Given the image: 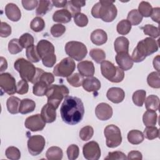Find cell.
Masks as SVG:
<instances>
[{"label":"cell","mask_w":160,"mask_h":160,"mask_svg":"<svg viewBox=\"0 0 160 160\" xmlns=\"http://www.w3.org/2000/svg\"><path fill=\"white\" fill-rule=\"evenodd\" d=\"M62 120L69 125L81 122L84 114V107L81 99L78 97L67 96L60 108Z\"/></svg>","instance_id":"1"},{"label":"cell","mask_w":160,"mask_h":160,"mask_svg":"<svg viewBox=\"0 0 160 160\" xmlns=\"http://www.w3.org/2000/svg\"><path fill=\"white\" fill-rule=\"evenodd\" d=\"M114 1L101 0L91 9V15L95 18H101L103 21L110 22L117 16L118 10L114 4Z\"/></svg>","instance_id":"2"},{"label":"cell","mask_w":160,"mask_h":160,"mask_svg":"<svg viewBox=\"0 0 160 160\" xmlns=\"http://www.w3.org/2000/svg\"><path fill=\"white\" fill-rule=\"evenodd\" d=\"M158 43L154 39L150 37L146 38L138 42L133 50L131 59L135 62H142L147 56L158 51Z\"/></svg>","instance_id":"3"},{"label":"cell","mask_w":160,"mask_h":160,"mask_svg":"<svg viewBox=\"0 0 160 160\" xmlns=\"http://www.w3.org/2000/svg\"><path fill=\"white\" fill-rule=\"evenodd\" d=\"M36 49L42 64L47 68H52L56 62L54 45L48 40L41 39L38 42Z\"/></svg>","instance_id":"4"},{"label":"cell","mask_w":160,"mask_h":160,"mask_svg":"<svg viewBox=\"0 0 160 160\" xmlns=\"http://www.w3.org/2000/svg\"><path fill=\"white\" fill-rule=\"evenodd\" d=\"M69 93V89L64 85H51L48 87L46 93L48 98V103L57 109L63 98L68 96Z\"/></svg>","instance_id":"5"},{"label":"cell","mask_w":160,"mask_h":160,"mask_svg":"<svg viewBox=\"0 0 160 160\" xmlns=\"http://www.w3.org/2000/svg\"><path fill=\"white\" fill-rule=\"evenodd\" d=\"M14 68L19 72L22 79L32 83L37 71V68L33 64L24 58H19L14 62Z\"/></svg>","instance_id":"6"},{"label":"cell","mask_w":160,"mask_h":160,"mask_svg":"<svg viewBox=\"0 0 160 160\" xmlns=\"http://www.w3.org/2000/svg\"><path fill=\"white\" fill-rule=\"evenodd\" d=\"M101 72L104 78L112 82H120L124 78V71L109 61L101 62Z\"/></svg>","instance_id":"7"},{"label":"cell","mask_w":160,"mask_h":160,"mask_svg":"<svg viewBox=\"0 0 160 160\" xmlns=\"http://www.w3.org/2000/svg\"><path fill=\"white\" fill-rule=\"evenodd\" d=\"M65 51L71 58L77 61L82 60L88 53L86 45L81 42L75 41H69L66 44Z\"/></svg>","instance_id":"8"},{"label":"cell","mask_w":160,"mask_h":160,"mask_svg":"<svg viewBox=\"0 0 160 160\" xmlns=\"http://www.w3.org/2000/svg\"><path fill=\"white\" fill-rule=\"evenodd\" d=\"M106 139V146L110 148L119 146L122 142V136L120 129L114 124L107 126L104 130Z\"/></svg>","instance_id":"9"},{"label":"cell","mask_w":160,"mask_h":160,"mask_svg":"<svg viewBox=\"0 0 160 160\" xmlns=\"http://www.w3.org/2000/svg\"><path fill=\"white\" fill-rule=\"evenodd\" d=\"M76 68L74 61L70 57L62 59L57 64L53 69V74L56 76L68 77L72 74Z\"/></svg>","instance_id":"10"},{"label":"cell","mask_w":160,"mask_h":160,"mask_svg":"<svg viewBox=\"0 0 160 160\" xmlns=\"http://www.w3.org/2000/svg\"><path fill=\"white\" fill-rule=\"evenodd\" d=\"M46 144L44 138L41 135H34L28 140V149L32 156H38L41 154Z\"/></svg>","instance_id":"11"},{"label":"cell","mask_w":160,"mask_h":160,"mask_svg":"<svg viewBox=\"0 0 160 160\" xmlns=\"http://www.w3.org/2000/svg\"><path fill=\"white\" fill-rule=\"evenodd\" d=\"M0 87L4 92L9 95L15 94L17 90L15 78L10 73H1L0 74Z\"/></svg>","instance_id":"12"},{"label":"cell","mask_w":160,"mask_h":160,"mask_svg":"<svg viewBox=\"0 0 160 160\" xmlns=\"http://www.w3.org/2000/svg\"><path fill=\"white\" fill-rule=\"evenodd\" d=\"M82 153L84 158L88 160H98L101 157V151L99 144L92 141L83 146Z\"/></svg>","instance_id":"13"},{"label":"cell","mask_w":160,"mask_h":160,"mask_svg":"<svg viewBox=\"0 0 160 160\" xmlns=\"http://www.w3.org/2000/svg\"><path fill=\"white\" fill-rule=\"evenodd\" d=\"M46 123L41 115L36 114L28 117L25 120L24 126L31 131H42L44 128Z\"/></svg>","instance_id":"14"},{"label":"cell","mask_w":160,"mask_h":160,"mask_svg":"<svg viewBox=\"0 0 160 160\" xmlns=\"http://www.w3.org/2000/svg\"><path fill=\"white\" fill-rule=\"evenodd\" d=\"M112 107L105 102L98 104L95 109V114L96 117L101 121H106L109 119L112 116Z\"/></svg>","instance_id":"15"},{"label":"cell","mask_w":160,"mask_h":160,"mask_svg":"<svg viewBox=\"0 0 160 160\" xmlns=\"http://www.w3.org/2000/svg\"><path fill=\"white\" fill-rule=\"evenodd\" d=\"M115 59L118 67L123 71L129 70L133 66V61L131 59V56L128 52H123L117 53Z\"/></svg>","instance_id":"16"},{"label":"cell","mask_w":160,"mask_h":160,"mask_svg":"<svg viewBox=\"0 0 160 160\" xmlns=\"http://www.w3.org/2000/svg\"><path fill=\"white\" fill-rule=\"evenodd\" d=\"M106 96L108 99L112 102L118 104L124 100L125 92L124 90L120 88L112 87L108 90Z\"/></svg>","instance_id":"17"},{"label":"cell","mask_w":160,"mask_h":160,"mask_svg":"<svg viewBox=\"0 0 160 160\" xmlns=\"http://www.w3.org/2000/svg\"><path fill=\"white\" fill-rule=\"evenodd\" d=\"M56 108L52 105L47 103L43 106L41 109V115L43 120L46 123H51L55 121L56 119Z\"/></svg>","instance_id":"18"},{"label":"cell","mask_w":160,"mask_h":160,"mask_svg":"<svg viewBox=\"0 0 160 160\" xmlns=\"http://www.w3.org/2000/svg\"><path fill=\"white\" fill-rule=\"evenodd\" d=\"M78 70L82 76L91 77L93 76L95 72L94 64L90 61H82L78 64Z\"/></svg>","instance_id":"19"},{"label":"cell","mask_w":160,"mask_h":160,"mask_svg":"<svg viewBox=\"0 0 160 160\" xmlns=\"http://www.w3.org/2000/svg\"><path fill=\"white\" fill-rule=\"evenodd\" d=\"M5 14L9 19L14 22L18 21L21 18V10L16 4L12 2L6 5Z\"/></svg>","instance_id":"20"},{"label":"cell","mask_w":160,"mask_h":160,"mask_svg":"<svg viewBox=\"0 0 160 160\" xmlns=\"http://www.w3.org/2000/svg\"><path fill=\"white\" fill-rule=\"evenodd\" d=\"M82 86L84 89L88 92H96L99 90L101 86L100 81L93 76L84 79Z\"/></svg>","instance_id":"21"},{"label":"cell","mask_w":160,"mask_h":160,"mask_svg":"<svg viewBox=\"0 0 160 160\" xmlns=\"http://www.w3.org/2000/svg\"><path fill=\"white\" fill-rule=\"evenodd\" d=\"M91 40L92 42L95 45H102L107 42V33L101 29H95L91 34Z\"/></svg>","instance_id":"22"},{"label":"cell","mask_w":160,"mask_h":160,"mask_svg":"<svg viewBox=\"0 0 160 160\" xmlns=\"http://www.w3.org/2000/svg\"><path fill=\"white\" fill-rule=\"evenodd\" d=\"M38 81H42L50 86L54 81V77L52 73L44 72L42 69L37 68L36 74L32 83L34 84Z\"/></svg>","instance_id":"23"},{"label":"cell","mask_w":160,"mask_h":160,"mask_svg":"<svg viewBox=\"0 0 160 160\" xmlns=\"http://www.w3.org/2000/svg\"><path fill=\"white\" fill-rule=\"evenodd\" d=\"M72 14L66 9H62L55 11L52 15V19L54 22L59 23H68L71 21Z\"/></svg>","instance_id":"24"},{"label":"cell","mask_w":160,"mask_h":160,"mask_svg":"<svg viewBox=\"0 0 160 160\" xmlns=\"http://www.w3.org/2000/svg\"><path fill=\"white\" fill-rule=\"evenodd\" d=\"M129 42L128 38L124 36H119L116 39L114 42V50L117 53L128 52Z\"/></svg>","instance_id":"25"},{"label":"cell","mask_w":160,"mask_h":160,"mask_svg":"<svg viewBox=\"0 0 160 160\" xmlns=\"http://www.w3.org/2000/svg\"><path fill=\"white\" fill-rule=\"evenodd\" d=\"M86 4L85 1H78V0H71L67 2V4L65 6L66 9L68 10L72 16H74L75 14L81 12V7L84 6Z\"/></svg>","instance_id":"26"},{"label":"cell","mask_w":160,"mask_h":160,"mask_svg":"<svg viewBox=\"0 0 160 160\" xmlns=\"http://www.w3.org/2000/svg\"><path fill=\"white\" fill-rule=\"evenodd\" d=\"M35 108V102L32 99L25 98L21 101L19 111L22 114H26L32 112Z\"/></svg>","instance_id":"27"},{"label":"cell","mask_w":160,"mask_h":160,"mask_svg":"<svg viewBox=\"0 0 160 160\" xmlns=\"http://www.w3.org/2000/svg\"><path fill=\"white\" fill-rule=\"evenodd\" d=\"M21 101V100H20V99L18 97L14 96L9 97L6 101V106L8 112L12 114H18L19 112V109Z\"/></svg>","instance_id":"28"},{"label":"cell","mask_w":160,"mask_h":160,"mask_svg":"<svg viewBox=\"0 0 160 160\" xmlns=\"http://www.w3.org/2000/svg\"><path fill=\"white\" fill-rule=\"evenodd\" d=\"M157 120L158 114L154 111L147 110L143 114L142 121L146 126H155Z\"/></svg>","instance_id":"29"},{"label":"cell","mask_w":160,"mask_h":160,"mask_svg":"<svg viewBox=\"0 0 160 160\" xmlns=\"http://www.w3.org/2000/svg\"><path fill=\"white\" fill-rule=\"evenodd\" d=\"M128 140L129 142L132 144H139L144 141V134L143 133L136 129H132L129 131L127 136Z\"/></svg>","instance_id":"30"},{"label":"cell","mask_w":160,"mask_h":160,"mask_svg":"<svg viewBox=\"0 0 160 160\" xmlns=\"http://www.w3.org/2000/svg\"><path fill=\"white\" fill-rule=\"evenodd\" d=\"M62 150L58 146L50 147L46 152V158L49 160H61L62 158Z\"/></svg>","instance_id":"31"},{"label":"cell","mask_w":160,"mask_h":160,"mask_svg":"<svg viewBox=\"0 0 160 160\" xmlns=\"http://www.w3.org/2000/svg\"><path fill=\"white\" fill-rule=\"evenodd\" d=\"M145 106L147 110H151L156 111L159 109V98L158 96L151 94L145 99Z\"/></svg>","instance_id":"32"},{"label":"cell","mask_w":160,"mask_h":160,"mask_svg":"<svg viewBox=\"0 0 160 160\" xmlns=\"http://www.w3.org/2000/svg\"><path fill=\"white\" fill-rule=\"evenodd\" d=\"M52 6L53 5L51 1L40 0L38 2L36 13L38 16H44L51 11Z\"/></svg>","instance_id":"33"},{"label":"cell","mask_w":160,"mask_h":160,"mask_svg":"<svg viewBox=\"0 0 160 160\" xmlns=\"http://www.w3.org/2000/svg\"><path fill=\"white\" fill-rule=\"evenodd\" d=\"M49 86L42 81H38L34 84L32 92L37 96H43L46 95Z\"/></svg>","instance_id":"34"},{"label":"cell","mask_w":160,"mask_h":160,"mask_svg":"<svg viewBox=\"0 0 160 160\" xmlns=\"http://www.w3.org/2000/svg\"><path fill=\"white\" fill-rule=\"evenodd\" d=\"M143 17L139 12L138 9H132L128 12L127 16V20L131 23V26H137L139 24Z\"/></svg>","instance_id":"35"},{"label":"cell","mask_w":160,"mask_h":160,"mask_svg":"<svg viewBox=\"0 0 160 160\" xmlns=\"http://www.w3.org/2000/svg\"><path fill=\"white\" fill-rule=\"evenodd\" d=\"M147 82L152 88L159 89L160 88V74L159 72L154 71L151 72L147 78Z\"/></svg>","instance_id":"36"},{"label":"cell","mask_w":160,"mask_h":160,"mask_svg":"<svg viewBox=\"0 0 160 160\" xmlns=\"http://www.w3.org/2000/svg\"><path fill=\"white\" fill-rule=\"evenodd\" d=\"M146 96V92L145 90L140 89L136 91L132 96L133 103L137 106H142Z\"/></svg>","instance_id":"37"},{"label":"cell","mask_w":160,"mask_h":160,"mask_svg":"<svg viewBox=\"0 0 160 160\" xmlns=\"http://www.w3.org/2000/svg\"><path fill=\"white\" fill-rule=\"evenodd\" d=\"M30 28L34 32H41L45 28V22L40 16H36L31 21Z\"/></svg>","instance_id":"38"},{"label":"cell","mask_w":160,"mask_h":160,"mask_svg":"<svg viewBox=\"0 0 160 160\" xmlns=\"http://www.w3.org/2000/svg\"><path fill=\"white\" fill-rule=\"evenodd\" d=\"M89 56L96 63L100 64L103 62L106 59V53L101 49L98 48L92 49L89 52Z\"/></svg>","instance_id":"39"},{"label":"cell","mask_w":160,"mask_h":160,"mask_svg":"<svg viewBox=\"0 0 160 160\" xmlns=\"http://www.w3.org/2000/svg\"><path fill=\"white\" fill-rule=\"evenodd\" d=\"M84 79V76L78 72H75L67 77V81L68 83L75 88H78L82 86Z\"/></svg>","instance_id":"40"},{"label":"cell","mask_w":160,"mask_h":160,"mask_svg":"<svg viewBox=\"0 0 160 160\" xmlns=\"http://www.w3.org/2000/svg\"><path fill=\"white\" fill-rule=\"evenodd\" d=\"M138 10L142 17L148 18L150 17L151 14L152 7L149 2L143 1L139 3Z\"/></svg>","instance_id":"41"},{"label":"cell","mask_w":160,"mask_h":160,"mask_svg":"<svg viewBox=\"0 0 160 160\" xmlns=\"http://www.w3.org/2000/svg\"><path fill=\"white\" fill-rule=\"evenodd\" d=\"M26 55L28 59L32 62H38L40 61L41 58L37 51L36 46L32 45L26 49Z\"/></svg>","instance_id":"42"},{"label":"cell","mask_w":160,"mask_h":160,"mask_svg":"<svg viewBox=\"0 0 160 160\" xmlns=\"http://www.w3.org/2000/svg\"><path fill=\"white\" fill-rule=\"evenodd\" d=\"M116 29L119 34L126 35L130 32L131 24L127 19H122L118 23Z\"/></svg>","instance_id":"43"},{"label":"cell","mask_w":160,"mask_h":160,"mask_svg":"<svg viewBox=\"0 0 160 160\" xmlns=\"http://www.w3.org/2000/svg\"><path fill=\"white\" fill-rule=\"evenodd\" d=\"M19 41L20 44L23 48H28L32 45H34V39L33 36L29 34V33H24L22 34L19 39Z\"/></svg>","instance_id":"44"},{"label":"cell","mask_w":160,"mask_h":160,"mask_svg":"<svg viewBox=\"0 0 160 160\" xmlns=\"http://www.w3.org/2000/svg\"><path fill=\"white\" fill-rule=\"evenodd\" d=\"M144 137L149 140H152L154 139L159 138V131L158 128L155 126H146L143 132Z\"/></svg>","instance_id":"45"},{"label":"cell","mask_w":160,"mask_h":160,"mask_svg":"<svg viewBox=\"0 0 160 160\" xmlns=\"http://www.w3.org/2000/svg\"><path fill=\"white\" fill-rule=\"evenodd\" d=\"M141 29L143 30V32L146 35H148L150 38L153 39L157 38L159 36V28L152 24H146L142 27Z\"/></svg>","instance_id":"46"},{"label":"cell","mask_w":160,"mask_h":160,"mask_svg":"<svg viewBox=\"0 0 160 160\" xmlns=\"http://www.w3.org/2000/svg\"><path fill=\"white\" fill-rule=\"evenodd\" d=\"M23 48L19 43V39L16 38L12 39L8 43L9 52L12 54H16L22 51Z\"/></svg>","instance_id":"47"},{"label":"cell","mask_w":160,"mask_h":160,"mask_svg":"<svg viewBox=\"0 0 160 160\" xmlns=\"http://www.w3.org/2000/svg\"><path fill=\"white\" fill-rule=\"evenodd\" d=\"M94 134V129L91 126H86L81 128L79 131V137L82 141H86L91 139Z\"/></svg>","instance_id":"48"},{"label":"cell","mask_w":160,"mask_h":160,"mask_svg":"<svg viewBox=\"0 0 160 160\" xmlns=\"http://www.w3.org/2000/svg\"><path fill=\"white\" fill-rule=\"evenodd\" d=\"M7 158L11 160H18L21 158V152L18 148L14 146L8 147L5 151Z\"/></svg>","instance_id":"49"},{"label":"cell","mask_w":160,"mask_h":160,"mask_svg":"<svg viewBox=\"0 0 160 160\" xmlns=\"http://www.w3.org/2000/svg\"><path fill=\"white\" fill-rule=\"evenodd\" d=\"M73 18L74 23L79 27H84L88 24V18L87 16L83 13H78L75 14Z\"/></svg>","instance_id":"50"},{"label":"cell","mask_w":160,"mask_h":160,"mask_svg":"<svg viewBox=\"0 0 160 160\" xmlns=\"http://www.w3.org/2000/svg\"><path fill=\"white\" fill-rule=\"evenodd\" d=\"M66 31V27L61 24H55L51 28V34L54 38L61 36Z\"/></svg>","instance_id":"51"},{"label":"cell","mask_w":160,"mask_h":160,"mask_svg":"<svg viewBox=\"0 0 160 160\" xmlns=\"http://www.w3.org/2000/svg\"><path fill=\"white\" fill-rule=\"evenodd\" d=\"M66 153L69 160L76 159L79 154V148L76 144H71L68 146Z\"/></svg>","instance_id":"52"},{"label":"cell","mask_w":160,"mask_h":160,"mask_svg":"<svg viewBox=\"0 0 160 160\" xmlns=\"http://www.w3.org/2000/svg\"><path fill=\"white\" fill-rule=\"evenodd\" d=\"M12 32V29L10 25L7 22H1L0 26V36L2 38H7L11 35Z\"/></svg>","instance_id":"53"},{"label":"cell","mask_w":160,"mask_h":160,"mask_svg":"<svg viewBox=\"0 0 160 160\" xmlns=\"http://www.w3.org/2000/svg\"><path fill=\"white\" fill-rule=\"evenodd\" d=\"M29 85L26 81L20 80L17 84L16 92L19 94H24L28 92Z\"/></svg>","instance_id":"54"},{"label":"cell","mask_w":160,"mask_h":160,"mask_svg":"<svg viewBox=\"0 0 160 160\" xmlns=\"http://www.w3.org/2000/svg\"><path fill=\"white\" fill-rule=\"evenodd\" d=\"M126 159H127V157L126 154L121 151L110 152L108 153V156L104 158V159H110V160H114V159L124 160Z\"/></svg>","instance_id":"55"},{"label":"cell","mask_w":160,"mask_h":160,"mask_svg":"<svg viewBox=\"0 0 160 160\" xmlns=\"http://www.w3.org/2000/svg\"><path fill=\"white\" fill-rule=\"evenodd\" d=\"M39 1L37 0H30V1H26V0H22L21 1L22 5L23 8L28 11H31L38 5Z\"/></svg>","instance_id":"56"},{"label":"cell","mask_w":160,"mask_h":160,"mask_svg":"<svg viewBox=\"0 0 160 160\" xmlns=\"http://www.w3.org/2000/svg\"><path fill=\"white\" fill-rule=\"evenodd\" d=\"M150 16L153 21L159 23L160 20V8L158 7L152 8V11Z\"/></svg>","instance_id":"57"},{"label":"cell","mask_w":160,"mask_h":160,"mask_svg":"<svg viewBox=\"0 0 160 160\" xmlns=\"http://www.w3.org/2000/svg\"><path fill=\"white\" fill-rule=\"evenodd\" d=\"M128 159H142V156L141 152L138 151H130L127 157Z\"/></svg>","instance_id":"58"},{"label":"cell","mask_w":160,"mask_h":160,"mask_svg":"<svg viewBox=\"0 0 160 160\" xmlns=\"http://www.w3.org/2000/svg\"><path fill=\"white\" fill-rule=\"evenodd\" d=\"M51 2H52V5L56 8H63V7L66 6L68 1H66V0H62V1L53 0Z\"/></svg>","instance_id":"59"},{"label":"cell","mask_w":160,"mask_h":160,"mask_svg":"<svg viewBox=\"0 0 160 160\" xmlns=\"http://www.w3.org/2000/svg\"><path fill=\"white\" fill-rule=\"evenodd\" d=\"M0 60H1V69H0V71L1 72H3L4 71H5L7 68H8V62L6 59L3 58V57H1L0 58Z\"/></svg>","instance_id":"60"},{"label":"cell","mask_w":160,"mask_h":160,"mask_svg":"<svg viewBox=\"0 0 160 160\" xmlns=\"http://www.w3.org/2000/svg\"><path fill=\"white\" fill-rule=\"evenodd\" d=\"M153 66L156 70H157L158 72H159V55L156 56L152 61Z\"/></svg>","instance_id":"61"}]
</instances>
